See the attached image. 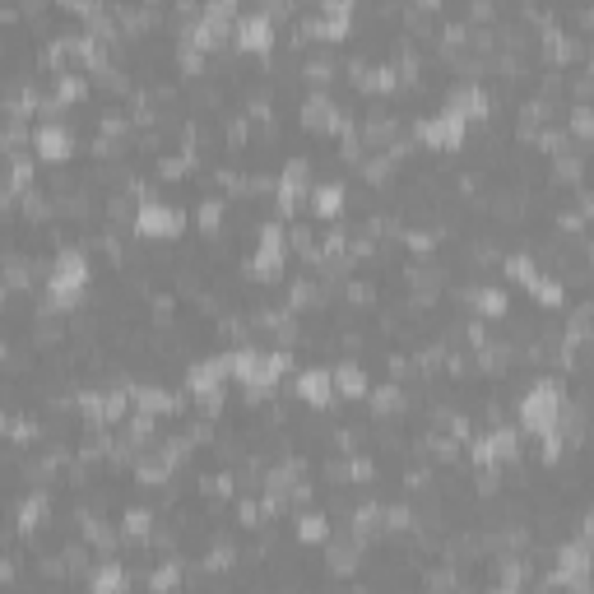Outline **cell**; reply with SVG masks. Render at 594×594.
<instances>
[{"label": "cell", "instance_id": "obj_1", "mask_svg": "<svg viewBox=\"0 0 594 594\" xmlns=\"http://www.w3.org/2000/svg\"><path fill=\"white\" fill-rule=\"evenodd\" d=\"M242 47H269V24L265 19H246V24H242Z\"/></svg>", "mask_w": 594, "mask_h": 594}]
</instances>
